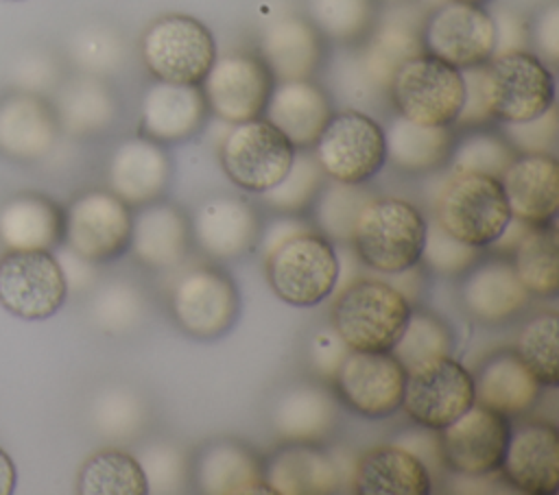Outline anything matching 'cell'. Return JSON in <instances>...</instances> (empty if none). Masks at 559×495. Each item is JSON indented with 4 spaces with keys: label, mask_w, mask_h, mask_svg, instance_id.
Wrapping results in <instances>:
<instances>
[{
    "label": "cell",
    "mask_w": 559,
    "mask_h": 495,
    "mask_svg": "<svg viewBox=\"0 0 559 495\" xmlns=\"http://www.w3.org/2000/svg\"><path fill=\"white\" fill-rule=\"evenodd\" d=\"M424 212L397 196H371L358 212L349 244L371 273H397L419 264Z\"/></svg>",
    "instance_id": "cell-1"
},
{
    "label": "cell",
    "mask_w": 559,
    "mask_h": 495,
    "mask_svg": "<svg viewBox=\"0 0 559 495\" xmlns=\"http://www.w3.org/2000/svg\"><path fill=\"white\" fill-rule=\"evenodd\" d=\"M332 297L330 327L354 351H391L413 310L376 275H362Z\"/></svg>",
    "instance_id": "cell-2"
},
{
    "label": "cell",
    "mask_w": 559,
    "mask_h": 495,
    "mask_svg": "<svg viewBox=\"0 0 559 495\" xmlns=\"http://www.w3.org/2000/svg\"><path fill=\"white\" fill-rule=\"evenodd\" d=\"M432 218L456 240L487 249L500 236L511 214L500 179L450 170L435 188Z\"/></svg>",
    "instance_id": "cell-3"
},
{
    "label": "cell",
    "mask_w": 559,
    "mask_h": 495,
    "mask_svg": "<svg viewBox=\"0 0 559 495\" xmlns=\"http://www.w3.org/2000/svg\"><path fill=\"white\" fill-rule=\"evenodd\" d=\"M419 24L408 17H389L356 44V50L347 55L336 68L338 89L358 102L376 105L386 98L389 83L395 70L411 57L424 52Z\"/></svg>",
    "instance_id": "cell-4"
},
{
    "label": "cell",
    "mask_w": 559,
    "mask_h": 495,
    "mask_svg": "<svg viewBox=\"0 0 559 495\" xmlns=\"http://www.w3.org/2000/svg\"><path fill=\"white\" fill-rule=\"evenodd\" d=\"M262 259L271 290L293 307H314L334 292L336 244L314 227L286 238Z\"/></svg>",
    "instance_id": "cell-5"
},
{
    "label": "cell",
    "mask_w": 559,
    "mask_h": 495,
    "mask_svg": "<svg viewBox=\"0 0 559 495\" xmlns=\"http://www.w3.org/2000/svg\"><path fill=\"white\" fill-rule=\"evenodd\" d=\"M212 31L186 13L153 20L140 37V57L155 81L201 85L216 59Z\"/></svg>",
    "instance_id": "cell-6"
},
{
    "label": "cell",
    "mask_w": 559,
    "mask_h": 495,
    "mask_svg": "<svg viewBox=\"0 0 559 495\" xmlns=\"http://www.w3.org/2000/svg\"><path fill=\"white\" fill-rule=\"evenodd\" d=\"M310 150L328 179L352 185H365L386 164L382 124L352 107L330 116Z\"/></svg>",
    "instance_id": "cell-7"
},
{
    "label": "cell",
    "mask_w": 559,
    "mask_h": 495,
    "mask_svg": "<svg viewBox=\"0 0 559 495\" xmlns=\"http://www.w3.org/2000/svg\"><path fill=\"white\" fill-rule=\"evenodd\" d=\"M463 74L441 59L419 52L406 59L389 83L395 113L428 126H452L463 105Z\"/></svg>",
    "instance_id": "cell-8"
},
{
    "label": "cell",
    "mask_w": 559,
    "mask_h": 495,
    "mask_svg": "<svg viewBox=\"0 0 559 495\" xmlns=\"http://www.w3.org/2000/svg\"><path fill=\"white\" fill-rule=\"evenodd\" d=\"M483 87L498 122H524L555 105V76L533 50L496 55L483 63Z\"/></svg>",
    "instance_id": "cell-9"
},
{
    "label": "cell",
    "mask_w": 559,
    "mask_h": 495,
    "mask_svg": "<svg viewBox=\"0 0 559 495\" xmlns=\"http://www.w3.org/2000/svg\"><path fill=\"white\" fill-rule=\"evenodd\" d=\"M293 157V144L262 116L229 124L218 146L223 172L249 194L273 188L290 168Z\"/></svg>",
    "instance_id": "cell-10"
},
{
    "label": "cell",
    "mask_w": 559,
    "mask_h": 495,
    "mask_svg": "<svg viewBox=\"0 0 559 495\" xmlns=\"http://www.w3.org/2000/svg\"><path fill=\"white\" fill-rule=\"evenodd\" d=\"M131 216V207L111 190H85L63 209L61 244L92 264L114 262L129 249Z\"/></svg>",
    "instance_id": "cell-11"
},
{
    "label": "cell",
    "mask_w": 559,
    "mask_h": 495,
    "mask_svg": "<svg viewBox=\"0 0 559 495\" xmlns=\"http://www.w3.org/2000/svg\"><path fill=\"white\" fill-rule=\"evenodd\" d=\"M168 310L183 334L197 340H214L231 329L240 297L227 273L214 266H194L173 283Z\"/></svg>",
    "instance_id": "cell-12"
},
{
    "label": "cell",
    "mask_w": 559,
    "mask_h": 495,
    "mask_svg": "<svg viewBox=\"0 0 559 495\" xmlns=\"http://www.w3.org/2000/svg\"><path fill=\"white\" fill-rule=\"evenodd\" d=\"M68 299V283L52 251H13L0 257V305L24 321L57 314Z\"/></svg>",
    "instance_id": "cell-13"
},
{
    "label": "cell",
    "mask_w": 559,
    "mask_h": 495,
    "mask_svg": "<svg viewBox=\"0 0 559 495\" xmlns=\"http://www.w3.org/2000/svg\"><path fill=\"white\" fill-rule=\"evenodd\" d=\"M406 371L391 351L349 349L330 384L334 397L362 419H389L402 408Z\"/></svg>",
    "instance_id": "cell-14"
},
{
    "label": "cell",
    "mask_w": 559,
    "mask_h": 495,
    "mask_svg": "<svg viewBox=\"0 0 559 495\" xmlns=\"http://www.w3.org/2000/svg\"><path fill=\"white\" fill-rule=\"evenodd\" d=\"M474 403V375L443 355L406 371L402 410L415 425L439 432Z\"/></svg>",
    "instance_id": "cell-15"
},
{
    "label": "cell",
    "mask_w": 559,
    "mask_h": 495,
    "mask_svg": "<svg viewBox=\"0 0 559 495\" xmlns=\"http://www.w3.org/2000/svg\"><path fill=\"white\" fill-rule=\"evenodd\" d=\"M419 35L424 52L459 70L493 57V22L485 4L445 0L426 15Z\"/></svg>",
    "instance_id": "cell-16"
},
{
    "label": "cell",
    "mask_w": 559,
    "mask_h": 495,
    "mask_svg": "<svg viewBox=\"0 0 559 495\" xmlns=\"http://www.w3.org/2000/svg\"><path fill=\"white\" fill-rule=\"evenodd\" d=\"M275 85L258 52L216 55L201 81L207 111L225 124L260 118Z\"/></svg>",
    "instance_id": "cell-17"
},
{
    "label": "cell",
    "mask_w": 559,
    "mask_h": 495,
    "mask_svg": "<svg viewBox=\"0 0 559 495\" xmlns=\"http://www.w3.org/2000/svg\"><path fill=\"white\" fill-rule=\"evenodd\" d=\"M509 430V416L472 403L461 416L437 432L443 467L467 478L496 473L502 462Z\"/></svg>",
    "instance_id": "cell-18"
},
{
    "label": "cell",
    "mask_w": 559,
    "mask_h": 495,
    "mask_svg": "<svg viewBox=\"0 0 559 495\" xmlns=\"http://www.w3.org/2000/svg\"><path fill=\"white\" fill-rule=\"evenodd\" d=\"M509 486L524 495H557L559 432L548 421L511 425L498 469Z\"/></svg>",
    "instance_id": "cell-19"
},
{
    "label": "cell",
    "mask_w": 559,
    "mask_h": 495,
    "mask_svg": "<svg viewBox=\"0 0 559 495\" xmlns=\"http://www.w3.org/2000/svg\"><path fill=\"white\" fill-rule=\"evenodd\" d=\"M260 229L255 207L238 196L205 198L190 220L194 244L205 255L227 262L247 255L258 244Z\"/></svg>",
    "instance_id": "cell-20"
},
{
    "label": "cell",
    "mask_w": 559,
    "mask_h": 495,
    "mask_svg": "<svg viewBox=\"0 0 559 495\" xmlns=\"http://www.w3.org/2000/svg\"><path fill=\"white\" fill-rule=\"evenodd\" d=\"M55 107L41 96L13 89L0 96V155L13 161L46 157L59 137Z\"/></svg>",
    "instance_id": "cell-21"
},
{
    "label": "cell",
    "mask_w": 559,
    "mask_h": 495,
    "mask_svg": "<svg viewBox=\"0 0 559 495\" xmlns=\"http://www.w3.org/2000/svg\"><path fill=\"white\" fill-rule=\"evenodd\" d=\"M500 185L509 214L526 225L555 222L559 205V161L552 153H515Z\"/></svg>",
    "instance_id": "cell-22"
},
{
    "label": "cell",
    "mask_w": 559,
    "mask_h": 495,
    "mask_svg": "<svg viewBox=\"0 0 559 495\" xmlns=\"http://www.w3.org/2000/svg\"><path fill=\"white\" fill-rule=\"evenodd\" d=\"M173 164L164 144L144 135L122 140L107 164V190L129 207H142L162 198L170 183Z\"/></svg>",
    "instance_id": "cell-23"
},
{
    "label": "cell",
    "mask_w": 559,
    "mask_h": 495,
    "mask_svg": "<svg viewBox=\"0 0 559 495\" xmlns=\"http://www.w3.org/2000/svg\"><path fill=\"white\" fill-rule=\"evenodd\" d=\"M528 299L531 294L518 279L509 257L491 253L485 259L478 257L463 273L461 303L472 318L485 325L507 323L526 307Z\"/></svg>",
    "instance_id": "cell-24"
},
{
    "label": "cell",
    "mask_w": 559,
    "mask_h": 495,
    "mask_svg": "<svg viewBox=\"0 0 559 495\" xmlns=\"http://www.w3.org/2000/svg\"><path fill=\"white\" fill-rule=\"evenodd\" d=\"M207 113L201 85L155 81L140 102V135L157 144H179L199 133Z\"/></svg>",
    "instance_id": "cell-25"
},
{
    "label": "cell",
    "mask_w": 559,
    "mask_h": 495,
    "mask_svg": "<svg viewBox=\"0 0 559 495\" xmlns=\"http://www.w3.org/2000/svg\"><path fill=\"white\" fill-rule=\"evenodd\" d=\"M192 244L190 218L181 207L164 201H153L131 216L129 253L146 268L179 266Z\"/></svg>",
    "instance_id": "cell-26"
},
{
    "label": "cell",
    "mask_w": 559,
    "mask_h": 495,
    "mask_svg": "<svg viewBox=\"0 0 559 495\" xmlns=\"http://www.w3.org/2000/svg\"><path fill=\"white\" fill-rule=\"evenodd\" d=\"M332 113L330 94L312 79H297L275 81L262 118H266L295 150H310Z\"/></svg>",
    "instance_id": "cell-27"
},
{
    "label": "cell",
    "mask_w": 559,
    "mask_h": 495,
    "mask_svg": "<svg viewBox=\"0 0 559 495\" xmlns=\"http://www.w3.org/2000/svg\"><path fill=\"white\" fill-rule=\"evenodd\" d=\"M338 399L321 382L286 386L273 408L271 427L284 443H323L336 427Z\"/></svg>",
    "instance_id": "cell-28"
},
{
    "label": "cell",
    "mask_w": 559,
    "mask_h": 495,
    "mask_svg": "<svg viewBox=\"0 0 559 495\" xmlns=\"http://www.w3.org/2000/svg\"><path fill=\"white\" fill-rule=\"evenodd\" d=\"M262 471L273 495H330L343 486L332 451L314 443H288L262 460Z\"/></svg>",
    "instance_id": "cell-29"
},
{
    "label": "cell",
    "mask_w": 559,
    "mask_h": 495,
    "mask_svg": "<svg viewBox=\"0 0 559 495\" xmlns=\"http://www.w3.org/2000/svg\"><path fill=\"white\" fill-rule=\"evenodd\" d=\"M258 57L275 81L312 79L323 57L321 35L304 15H280L262 28Z\"/></svg>",
    "instance_id": "cell-30"
},
{
    "label": "cell",
    "mask_w": 559,
    "mask_h": 495,
    "mask_svg": "<svg viewBox=\"0 0 559 495\" xmlns=\"http://www.w3.org/2000/svg\"><path fill=\"white\" fill-rule=\"evenodd\" d=\"M190 482L212 495L271 493L260 456L238 440H214L201 447L190 460Z\"/></svg>",
    "instance_id": "cell-31"
},
{
    "label": "cell",
    "mask_w": 559,
    "mask_h": 495,
    "mask_svg": "<svg viewBox=\"0 0 559 495\" xmlns=\"http://www.w3.org/2000/svg\"><path fill=\"white\" fill-rule=\"evenodd\" d=\"M432 484L428 467L395 443L367 449L354 462L349 480L358 495H428Z\"/></svg>",
    "instance_id": "cell-32"
},
{
    "label": "cell",
    "mask_w": 559,
    "mask_h": 495,
    "mask_svg": "<svg viewBox=\"0 0 559 495\" xmlns=\"http://www.w3.org/2000/svg\"><path fill=\"white\" fill-rule=\"evenodd\" d=\"M542 388L539 379L515 351H498L489 355L474 373V403L504 416L528 412L537 403Z\"/></svg>",
    "instance_id": "cell-33"
},
{
    "label": "cell",
    "mask_w": 559,
    "mask_h": 495,
    "mask_svg": "<svg viewBox=\"0 0 559 495\" xmlns=\"http://www.w3.org/2000/svg\"><path fill=\"white\" fill-rule=\"evenodd\" d=\"M0 240L13 251H52L63 242V207L39 192H20L0 207Z\"/></svg>",
    "instance_id": "cell-34"
},
{
    "label": "cell",
    "mask_w": 559,
    "mask_h": 495,
    "mask_svg": "<svg viewBox=\"0 0 559 495\" xmlns=\"http://www.w3.org/2000/svg\"><path fill=\"white\" fill-rule=\"evenodd\" d=\"M456 131L452 126L417 124L395 113L384 129L386 164L406 174H426L448 164Z\"/></svg>",
    "instance_id": "cell-35"
},
{
    "label": "cell",
    "mask_w": 559,
    "mask_h": 495,
    "mask_svg": "<svg viewBox=\"0 0 559 495\" xmlns=\"http://www.w3.org/2000/svg\"><path fill=\"white\" fill-rule=\"evenodd\" d=\"M52 107L59 129L74 137L96 135L109 129L118 116V100L111 87L94 74H81L63 83Z\"/></svg>",
    "instance_id": "cell-36"
},
{
    "label": "cell",
    "mask_w": 559,
    "mask_h": 495,
    "mask_svg": "<svg viewBox=\"0 0 559 495\" xmlns=\"http://www.w3.org/2000/svg\"><path fill=\"white\" fill-rule=\"evenodd\" d=\"M513 270L526 292L539 299H555L559 292V246L557 225L531 227L509 255Z\"/></svg>",
    "instance_id": "cell-37"
},
{
    "label": "cell",
    "mask_w": 559,
    "mask_h": 495,
    "mask_svg": "<svg viewBox=\"0 0 559 495\" xmlns=\"http://www.w3.org/2000/svg\"><path fill=\"white\" fill-rule=\"evenodd\" d=\"M81 495H146L148 482L138 458L118 447L94 451L79 469Z\"/></svg>",
    "instance_id": "cell-38"
},
{
    "label": "cell",
    "mask_w": 559,
    "mask_h": 495,
    "mask_svg": "<svg viewBox=\"0 0 559 495\" xmlns=\"http://www.w3.org/2000/svg\"><path fill=\"white\" fill-rule=\"evenodd\" d=\"M452 347L454 336L448 323H443L430 310L413 305L400 338L391 347V353L404 366V371H411L430 360L452 355Z\"/></svg>",
    "instance_id": "cell-39"
},
{
    "label": "cell",
    "mask_w": 559,
    "mask_h": 495,
    "mask_svg": "<svg viewBox=\"0 0 559 495\" xmlns=\"http://www.w3.org/2000/svg\"><path fill=\"white\" fill-rule=\"evenodd\" d=\"M317 33L341 46H356L376 24V0H306Z\"/></svg>",
    "instance_id": "cell-40"
},
{
    "label": "cell",
    "mask_w": 559,
    "mask_h": 495,
    "mask_svg": "<svg viewBox=\"0 0 559 495\" xmlns=\"http://www.w3.org/2000/svg\"><path fill=\"white\" fill-rule=\"evenodd\" d=\"M373 194L362 185L341 183L325 179L319 194L312 201V227L323 233L334 244L349 242L354 220L360 212V207L371 198Z\"/></svg>",
    "instance_id": "cell-41"
},
{
    "label": "cell",
    "mask_w": 559,
    "mask_h": 495,
    "mask_svg": "<svg viewBox=\"0 0 559 495\" xmlns=\"http://www.w3.org/2000/svg\"><path fill=\"white\" fill-rule=\"evenodd\" d=\"M515 157V150L498 131L485 126L465 129L454 144L448 157V168L456 172H480L500 179L509 161Z\"/></svg>",
    "instance_id": "cell-42"
},
{
    "label": "cell",
    "mask_w": 559,
    "mask_h": 495,
    "mask_svg": "<svg viewBox=\"0 0 559 495\" xmlns=\"http://www.w3.org/2000/svg\"><path fill=\"white\" fill-rule=\"evenodd\" d=\"M325 174L319 168L312 150H295L293 164L286 174L269 190H264L260 201L277 214H301L308 209L325 183Z\"/></svg>",
    "instance_id": "cell-43"
},
{
    "label": "cell",
    "mask_w": 559,
    "mask_h": 495,
    "mask_svg": "<svg viewBox=\"0 0 559 495\" xmlns=\"http://www.w3.org/2000/svg\"><path fill=\"white\" fill-rule=\"evenodd\" d=\"M557 314L542 312L524 323L515 338V355L528 366L542 386L555 388L559 384V360H557Z\"/></svg>",
    "instance_id": "cell-44"
},
{
    "label": "cell",
    "mask_w": 559,
    "mask_h": 495,
    "mask_svg": "<svg viewBox=\"0 0 559 495\" xmlns=\"http://www.w3.org/2000/svg\"><path fill=\"white\" fill-rule=\"evenodd\" d=\"M146 312L144 294L124 279L109 281L96 290L90 303V316L100 331L124 334L135 329Z\"/></svg>",
    "instance_id": "cell-45"
},
{
    "label": "cell",
    "mask_w": 559,
    "mask_h": 495,
    "mask_svg": "<svg viewBox=\"0 0 559 495\" xmlns=\"http://www.w3.org/2000/svg\"><path fill=\"white\" fill-rule=\"evenodd\" d=\"M68 52L83 74L105 76L116 72L124 61V41L114 28L90 24L70 37Z\"/></svg>",
    "instance_id": "cell-46"
},
{
    "label": "cell",
    "mask_w": 559,
    "mask_h": 495,
    "mask_svg": "<svg viewBox=\"0 0 559 495\" xmlns=\"http://www.w3.org/2000/svg\"><path fill=\"white\" fill-rule=\"evenodd\" d=\"M92 421L98 434L116 440L133 438L144 421H146V408L142 397H138L129 388H107L94 399L92 406Z\"/></svg>",
    "instance_id": "cell-47"
},
{
    "label": "cell",
    "mask_w": 559,
    "mask_h": 495,
    "mask_svg": "<svg viewBox=\"0 0 559 495\" xmlns=\"http://www.w3.org/2000/svg\"><path fill=\"white\" fill-rule=\"evenodd\" d=\"M483 249L465 244L450 236L435 218H426V236L419 264L426 273L439 277H461L472 264L478 262Z\"/></svg>",
    "instance_id": "cell-48"
},
{
    "label": "cell",
    "mask_w": 559,
    "mask_h": 495,
    "mask_svg": "<svg viewBox=\"0 0 559 495\" xmlns=\"http://www.w3.org/2000/svg\"><path fill=\"white\" fill-rule=\"evenodd\" d=\"M135 458L146 475L148 493H177L190 484V460L173 443H151Z\"/></svg>",
    "instance_id": "cell-49"
},
{
    "label": "cell",
    "mask_w": 559,
    "mask_h": 495,
    "mask_svg": "<svg viewBox=\"0 0 559 495\" xmlns=\"http://www.w3.org/2000/svg\"><path fill=\"white\" fill-rule=\"evenodd\" d=\"M500 133L515 153H552L559 135L557 107L524 122H502Z\"/></svg>",
    "instance_id": "cell-50"
},
{
    "label": "cell",
    "mask_w": 559,
    "mask_h": 495,
    "mask_svg": "<svg viewBox=\"0 0 559 495\" xmlns=\"http://www.w3.org/2000/svg\"><path fill=\"white\" fill-rule=\"evenodd\" d=\"M463 74V105L459 109V116L452 124L454 131H465V129H478L487 126L493 122V116L487 105L485 87H483V65H472L461 70Z\"/></svg>",
    "instance_id": "cell-51"
},
{
    "label": "cell",
    "mask_w": 559,
    "mask_h": 495,
    "mask_svg": "<svg viewBox=\"0 0 559 495\" xmlns=\"http://www.w3.org/2000/svg\"><path fill=\"white\" fill-rule=\"evenodd\" d=\"M11 79H13L15 89L44 94L46 89L57 85L59 68L50 55L28 52L15 61V65L11 70Z\"/></svg>",
    "instance_id": "cell-52"
},
{
    "label": "cell",
    "mask_w": 559,
    "mask_h": 495,
    "mask_svg": "<svg viewBox=\"0 0 559 495\" xmlns=\"http://www.w3.org/2000/svg\"><path fill=\"white\" fill-rule=\"evenodd\" d=\"M489 15L493 22V57L531 50L528 20L520 11L509 7H493Z\"/></svg>",
    "instance_id": "cell-53"
},
{
    "label": "cell",
    "mask_w": 559,
    "mask_h": 495,
    "mask_svg": "<svg viewBox=\"0 0 559 495\" xmlns=\"http://www.w3.org/2000/svg\"><path fill=\"white\" fill-rule=\"evenodd\" d=\"M531 48L546 65H557L559 61V4L548 2L537 11L533 22H528Z\"/></svg>",
    "instance_id": "cell-54"
},
{
    "label": "cell",
    "mask_w": 559,
    "mask_h": 495,
    "mask_svg": "<svg viewBox=\"0 0 559 495\" xmlns=\"http://www.w3.org/2000/svg\"><path fill=\"white\" fill-rule=\"evenodd\" d=\"M349 347L341 340V336L332 329H319L310 340V366L314 375L323 382H330L343 358L347 355Z\"/></svg>",
    "instance_id": "cell-55"
},
{
    "label": "cell",
    "mask_w": 559,
    "mask_h": 495,
    "mask_svg": "<svg viewBox=\"0 0 559 495\" xmlns=\"http://www.w3.org/2000/svg\"><path fill=\"white\" fill-rule=\"evenodd\" d=\"M393 443L408 449L413 456H417L428 467L430 473L435 469L443 467L441 449H439V434L435 430L417 425L413 430H404Z\"/></svg>",
    "instance_id": "cell-56"
},
{
    "label": "cell",
    "mask_w": 559,
    "mask_h": 495,
    "mask_svg": "<svg viewBox=\"0 0 559 495\" xmlns=\"http://www.w3.org/2000/svg\"><path fill=\"white\" fill-rule=\"evenodd\" d=\"M310 227H312L310 222H306L304 218H295V214H282L280 218L271 220L269 225H264L260 229V238H258L262 257L266 253H271L277 244H282L286 238H290V236H295L299 231H306Z\"/></svg>",
    "instance_id": "cell-57"
},
{
    "label": "cell",
    "mask_w": 559,
    "mask_h": 495,
    "mask_svg": "<svg viewBox=\"0 0 559 495\" xmlns=\"http://www.w3.org/2000/svg\"><path fill=\"white\" fill-rule=\"evenodd\" d=\"M424 266L415 264L397 273H373L376 277L384 279L389 286H393L411 305H417L421 292H424Z\"/></svg>",
    "instance_id": "cell-58"
},
{
    "label": "cell",
    "mask_w": 559,
    "mask_h": 495,
    "mask_svg": "<svg viewBox=\"0 0 559 495\" xmlns=\"http://www.w3.org/2000/svg\"><path fill=\"white\" fill-rule=\"evenodd\" d=\"M59 266L63 270L66 283H68V292L70 290H85L92 281H94V266L92 262L79 257L74 251H70L66 244L61 249V255L57 257Z\"/></svg>",
    "instance_id": "cell-59"
},
{
    "label": "cell",
    "mask_w": 559,
    "mask_h": 495,
    "mask_svg": "<svg viewBox=\"0 0 559 495\" xmlns=\"http://www.w3.org/2000/svg\"><path fill=\"white\" fill-rule=\"evenodd\" d=\"M533 225H526L524 220H518V218H509V222L504 225V229L500 231V236L487 246L489 253L493 255H502V257H509L513 253V249L518 246V242L526 236V231L531 229Z\"/></svg>",
    "instance_id": "cell-60"
},
{
    "label": "cell",
    "mask_w": 559,
    "mask_h": 495,
    "mask_svg": "<svg viewBox=\"0 0 559 495\" xmlns=\"http://www.w3.org/2000/svg\"><path fill=\"white\" fill-rule=\"evenodd\" d=\"M17 482V471L11 456L0 447V495H11Z\"/></svg>",
    "instance_id": "cell-61"
},
{
    "label": "cell",
    "mask_w": 559,
    "mask_h": 495,
    "mask_svg": "<svg viewBox=\"0 0 559 495\" xmlns=\"http://www.w3.org/2000/svg\"><path fill=\"white\" fill-rule=\"evenodd\" d=\"M376 2H384L389 7H400V4H406L408 0H376Z\"/></svg>",
    "instance_id": "cell-62"
},
{
    "label": "cell",
    "mask_w": 559,
    "mask_h": 495,
    "mask_svg": "<svg viewBox=\"0 0 559 495\" xmlns=\"http://www.w3.org/2000/svg\"><path fill=\"white\" fill-rule=\"evenodd\" d=\"M461 2H469V4H487L491 0H461Z\"/></svg>",
    "instance_id": "cell-63"
}]
</instances>
